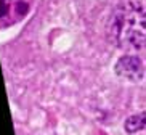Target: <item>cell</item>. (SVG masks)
I'll use <instances>...</instances> for the list:
<instances>
[{"instance_id":"6da1fadb","label":"cell","mask_w":146,"mask_h":135,"mask_svg":"<svg viewBox=\"0 0 146 135\" xmlns=\"http://www.w3.org/2000/svg\"><path fill=\"white\" fill-rule=\"evenodd\" d=\"M111 40L125 52H137L145 45V10L138 3H127L112 16Z\"/></svg>"},{"instance_id":"7a4b0ae2","label":"cell","mask_w":146,"mask_h":135,"mask_svg":"<svg viewBox=\"0 0 146 135\" xmlns=\"http://www.w3.org/2000/svg\"><path fill=\"white\" fill-rule=\"evenodd\" d=\"M117 74L120 76V77H127V79H140V76H141V63H140V60L135 57H130V55H125V57H122L119 60V63H117Z\"/></svg>"},{"instance_id":"3957f363","label":"cell","mask_w":146,"mask_h":135,"mask_svg":"<svg viewBox=\"0 0 146 135\" xmlns=\"http://www.w3.org/2000/svg\"><path fill=\"white\" fill-rule=\"evenodd\" d=\"M125 130L129 132V134H135V132L141 130L143 127H145V114H133L130 116L127 121H125Z\"/></svg>"}]
</instances>
